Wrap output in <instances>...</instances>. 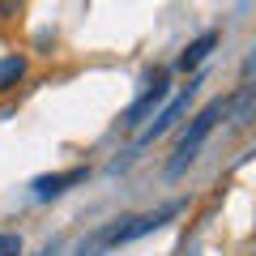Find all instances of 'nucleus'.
Masks as SVG:
<instances>
[{"label":"nucleus","instance_id":"5","mask_svg":"<svg viewBox=\"0 0 256 256\" xmlns=\"http://www.w3.org/2000/svg\"><path fill=\"white\" fill-rule=\"evenodd\" d=\"M214 47H218V34H214V30H210V34H201V38H196V43H188V52L180 56V68H184V73H188V68H196V64H201L205 56L214 52Z\"/></svg>","mask_w":256,"mask_h":256},{"label":"nucleus","instance_id":"9","mask_svg":"<svg viewBox=\"0 0 256 256\" xmlns=\"http://www.w3.org/2000/svg\"><path fill=\"white\" fill-rule=\"evenodd\" d=\"M38 256H56V252H52V248H47V252H38Z\"/></svg>","mask_w":256,"mask_h":256},{"label":"nucleus","instance_id":"7","mask_svg":"<svg viewBox=\"0 0 256 256\" xmlns=\"http://www.w3.org/2000/svg\"><path fill=\"white\" fill-rule=\"evenodd\" d=\"M0 256H22V235H0Z\"/></svg>","mask_w":256,"mask_h":256},{"label":"nucleus","instance_id":"4","mask_svg":"<svg viewBox=\"0 0 256 256\" xmlns=\"http://www.w3.org/2000/svg\"><path fill=\"white\" fill-rule=\"evenodd\" d=\"M86 166H73V171H60V175H38L34 184H30V192H34V201H52V196H60V192H68L73 184L86 180Z\"/></svg>","mask_w":256,"mask_h":256},{"label":"nucleus","instance_id":"2","mask_svg":"<svg viewBox=\"0 0 256 256\" xmlns=\"http://www.w3.org/2000/svg\"><path fill=\"white\" fill-rule=\"evenodd\" d=\"M196 86H201V82H188V86H184V90H180V94H175V98H171V102H166V107H162V111L154 116V124H146V128H141L137 146H150L154 137H162L166 128H171L175 120H180L184 111H188V102H192V94H196Z\"/></svg>","mask_w":256,"mask_h":256},{"label":"nucleus","instance_id":"3","mask_svg":"<svg viewBox=\"0 0 256 256\" xmlns=\"http://www.w3.org/2000/svg\"><path fill=\"white\" fill-rule=\"evenodd\" d=\"M158 102H166V73H158V77H154V86H150V90H146L137 102H132V107L124 111V124H128V128H141Z\"/></svg>","mask_w":256,"mask_h":256},{"label":"nucleus","instance_id":"8","mask_svg":"<svg viewBox=\"0 0 256 256\" xmlns=\"http://www.w3.org/2000/svg\"><path fill=\"white\" fill-rule=\"evenodd\" d=\"M18 4H22V0H0V22H9V13L18 9Z\"/></svg>","mask_w":256,"mask_h":256},{"label":"nucleus","instance_id":"1","mask_svg":"<svg viewBox=\"0 0 256 256\" xmlns=\"http://www.w3.org/2000/svg\"><path fill=\"white\" fill-rule=\"evenodd\" d=\"M226 107H230V98H214L210 107H201V111H196V120L188 124V132H184V137H180V146H175V158L166 162V175H171V180H180V175L188 171V162H192L196 154H201V146L210 141V132L222 124V120H226Z\"/></svg>","mask_w":256,"mask_h":256},{"label":"nucleus","instance_id":"6","mask_svg":"<svg viewBox=\"0 0 256 256\" xmlns=\"http://www.w3.org/2000/svg\"><path fill=\"white\" fill-rule=\"evenodd\" d=\"M22 77H26V56H4L0 60V94H9Z\"/></svg>","mask_w":256,"mask_h":256}]
</instances>
